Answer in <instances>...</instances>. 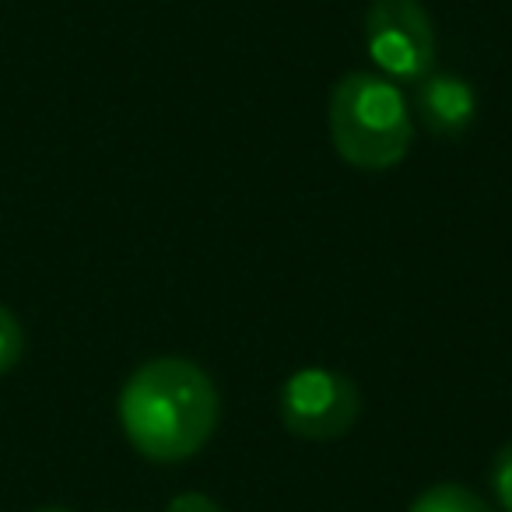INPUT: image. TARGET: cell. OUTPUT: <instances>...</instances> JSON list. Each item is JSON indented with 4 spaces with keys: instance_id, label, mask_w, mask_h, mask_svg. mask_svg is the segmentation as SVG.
<instances>
[{
    "instance_id": "5",
    "label": "cell",
    "mask_w": 512,
    "mask_h": 512,
    "mask_svg": "<svg viewBox=\"0 0 512 512\" xmlns=\"http://www.w3.org/2000/svg\"><path fill=\"white\" fill-rule=\"evenodd\" d=\"M414 109H418L428 134L442 137V141H453V137L467 134L470 123H474L477 95L470 88V81L460 78V74L432 71L418 81Z\"/></svg>"
},
{
    "instance_id": "4",
    "label": "cell",
    "mask_w": 512,
    "mask_h": 512,
    "mask_svg": "<svg viewBox=\"0 0 512 512\" xmlns=\"http://www.w3.org/2000/svg\"><path fill=\"white\" fill-rule=\"evenodd\" d=\"M362 393L334 369H299L281 386V421L292 435L313 442L341 439L355 428Z\"/></svg>"
},
{
    "instance_id": "10",
    "label": "cell",
    "mask_w": 512,
    "mask_h": 512,
    "mask_svg": "<svg viewBox=\"0 0 512 512\" xmlns=\"http://www.w3.org/2000/svg\"><path fill=\"white\" fill-rule=\"evenodd\" d=\"M36 512H71V509H64V505H43V509H36Z\"/></svg>"
},
{
    "instance_id": "1",
    "label": "cell",
    "mask_w": 512,
    "mask_h": 512,
    "mask_svg": "<svg viewBox=\"0 0 512 512\" xmlns=\"http://www.w3.org/2000/svg\"><path fill=\"white\" fill-rule=\"evenodd\" d=\"M221 418L218 386L186 358H151L120 390V425L130 446L151 463L197 456Z\"/></svg>"
},
{
    "instance_id": "7",
    "label": "cell",
    "mask_w": 512,
    "mask_h": 512,
    "mask_svg": "<svg viewBox=\"0 0 512 512\" xmlns=\"http://www.w3.org/2000/svg\"><path fill=\"white\" fill-rule=\"evenodd\" d=\"M25 355V330L8 306H0V376H8Z\"/></svg>"
},
{
    "instance_id": "8",
    "label": "cell",
    "mask_w": 512,
    "mask_h": 512,
    "mask_svg": "<svg viewBox=\"0 0 512 512\" xmlns=\"http://www.w3.org/2000/svg\"><path fill=\"white\" fill-rule=\"evenodd\" d=\"M491 491L505 512H512V442H505L491 460Z\"/></svg>"
},
{
    "instance_id": "9",
    "label": "cell",
    "mask_w": 512,
    "mask_h": 512,
    "mask_svg": "<svg viewBox=\"0 0 512 512\" xmlns=\"http://www.w3.org/2000/svg\"><path fill=\"white\" fill-rule=\"evenodd\" d=\"M165 512H221V505L214 498L200 495V491H183V495L172 498Z\"/></svg>"
},
{
    "instance_id": "2",
    "label": "cell",
    "mask_w": 512,
    "mask_h": 512,
    "mask_svg": "<svg viewBox=\"0 0 512 512\" xmlns=\"http://www.w3.org/2000/svg\"><path fill=\"white\" fill-rule=\"evenodd\" d=\"M411 109L383 74L351 71L330 92V141L362 172H386L411 151Z\"/></svg>"
},
{
    "instance_id": "6",
    "label": "cell",
    "mask_w": 512,
    "mask_h": 512,
    "mask_svg": "<svg viewBox=\"0 0 512 512\" xmlns=\"http://www.w3.org/2000/svg\"><path fill=\"white\" fill-rule=\"evenodd\" d=\"M407 512H491V505L463 484H432L414 498Z\"/></svg>"
},
{
    "instance_id": "3",
    "label": "cell",
    "mask_w": 512,
    "mask_h": 512,
    "mask_svg": "<svg viewBox=\"0 0 512 512\" xmlns=\"http://www.w3.org/2000/svg\"><path fill=\"white\" fill-rule=\"evenodd\" d=\"M365 50L383 74L418 85L435 64V29L421 0H372L365 11Z\"/></svg>"
}]
</instances>
